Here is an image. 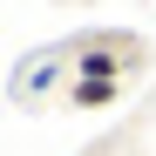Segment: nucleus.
I'll list each match as a JSON object with an SVG mask.
<instances>
[{
  "label": "nucleus",
  "mask_w": 156,
  "mask_h": 156,
  "mask_svg": "<svg viewBox=\"0 0 156 156\" xmlns=\"http://www.w3.org/2000/svg\"><path fill=\"white\" fill-rule=\"evenodd\" d=\"M115 95H122V82H109V75H75V88H68L75 109H109Z\"/></svg>",
  "instance_id": "obj_1"
}]
</instances>
